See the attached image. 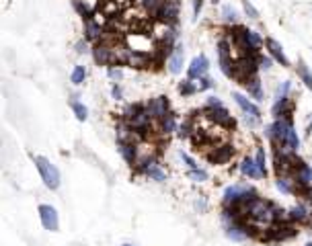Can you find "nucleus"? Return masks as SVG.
<instances>
[{"label": "nucleus", "instance_id": "31", "mask_svg": "<svg viewBox=\"0 0 312 246\" xmlns=\"http://www.w3.org/2000/svg\"><path fill=\"white\" fill-rule=\"evenodd\" d=\"M84 78H86V70H84V66H74V70H72V74H70L72 84H82Z\"/></svg>", "mask_w": 312, "mask_h": 246}, {"label": "nucleus", "instance_id": "13", "mask_svg": "<svg viewBox=\"0 0 312 246\" xmlns=\"http://www.w3.org/2000/svg\"><path fill=\"white\" fill-rule=\"evenodd\" d=\"M183 57H185V47L175 45L171 55H169V72L171 74H179L183 70Z\"/></svg>", "mask_w": 312, "mask_h": 246}, {"label": "nucleus", "instance_id": "9", "mask_svg": "<svg viewBox=\"0 0 312 246\" xmlns=\"http://www.w3.org/2000/svg\"><path fill=\"white\" fill-rule=\"evenodd\" d=\"M92 57H95V61H97V64H101V66L113 64V45H109L105 41L97 43L95 47H92Z\"/></svg>", "mask_w": 312, "mask_h": 246}, {"label": "nucleus", "instance_id": "42", "mask_svg": "<svg viewBox=\"0 0 312 246\" xmlns=\"http://www.w3.org/2000/svg\"><path fill=\"white\" fill-rule=\"evenodd\" d=\"M111 95H113V99H115V101H121L123 92H121V86H119V84H113V88H111Z\"/></svg>", "mask_w": 312, "mask_h": 246}, {"label": "nucleus", "instance_id": "2", "mask_svg": "<svg viewBox=\"0 0 312 246\" xmlns=\"http://www.w3.org/2000/svg\"><path fill=\"white\" fill-rule=\"evenodd\" d=\"M35 166L41 174V180L45 182L47 189H58L60 187V170L45 158V156H35Z\"/></svg>", "mask_w": 312, "mask_h": 246}, {"label": "nucleus", "instance_id": "27", "mask_svg": "<svg viewBox=\"0 0 312 246\" xmlns=\"http://www.w3.org/2000/svg\"><path fill=\"white\" fill-rule=\"evenodd\" d=\"M284 146H288L292 152H298V148H300V138H298V134H296V130L292 128L290 132H288V136H286V142H284Z\"/></svg>", "mask_w": 312, "mask_h": 246}, {"label": "nucleus", "instance_id": "22", "mask_svg": "<svg viewBox=\"0 0 312 246\" xmlns=\"http://www.w3.org/2000/svg\"><path fill=\"white\" fill-rule=\"evenodd\" d=\"M244 88H246V92L251 97H255L257 101H261L263 99V90H261V82H259V78L257 76H253V78H248L246 82H244Z\"/></svg>", "mask_w": 312, "mask_h": 246}, {"label": "nucleus", "instance_id": "43", "mask_svg": "<svg viewBox=\"0 0 312 246\" xmlns=\"http://www.w3.org/2000/svg\"><path fill=\"white\" fill-rule=\"evenodd\" d=\"M201 7H203V0H193V19H197V17H199Z\"/></svg>", "mask_w": 312, "mask_h": 246}, {"label": "nucleus", "instance_id": "47", "mask_svg": "<svg viewBox=\"0 0 312 246\" xmlns=\"http://www.w3.org/2000/svg\"><path fill=\"white\" fill-rule=\"evenodd\" d=\"M121 246H134V244H121Z\"/></svg>", "mask_w": 312, "mask_h": 246}, {"label": "nucleus", "instance_id": "1", "mask_svg": "<svg viewBox=\"0 0 312 246\" xmlns=\"http://www.w3.org/2000/svg\"><path fill=\"white\" fill-rule=\"evenodd\" d=\"M259 57L261 55H257V53H248V55H242L240 59H236L234 66H232V78L242 80V84H244L248 78L257 76V70L261 68Z\"/></svg>", "mask_w": 312, "mask_h": 246}, {"label": "nucleus", "instance_id": "25", "mask_svg": "<svg viewBox=\"0 0 312 246\" xmlns=\"http://www.w3.org/2000/svg\"><path fill=\"white\" fill-rule=\"evenodd\" d=\"M70 109L74 111V115H76V119H78V121H86V119H88V109H86L80 101L72 99V101H70Z\"/></svg>", "mask_w": 312, "mask_h": 246}, {"label": "nucleus", "instance_id": "26", "mask_svg": "<svg viewBox=\"0 0 312 246\" xmlns=\"http://www.w3.org/2000/svg\"><path fill=\"white\" fill-rule=\"evenodd\" d=\"M298 76L306 84V88L312 90V74H310V70H308V66L304 64V61H300V64H298Z\"/></svg>", "mask_w": 312, "mask_h": 246}, {"label": "nucleus", "instance_id": "35", "mask_svg": "<svg viewBox=\"0 0 312 246\" xmlns=\"http://www.w3.org/2000/svg\"><path fill=\"white\" fill-rule=\"evenodd\" d=\"M290 86H292V82L290 80H286L282 86L277 88V97L275 99H288V92H290Z\"/></svg>", "mask_w": 312, "mask_h": 246}, {"label": "nucleus", "instance_id": "33", "mask_svg": "<svg viewBox=\"0 0 312 246\" xmlns=\"http://www.w3.org/2000/svg\"><path fill=\"white\" fill-rule=\"evenodd\" d=\"M193 134H195V132H193V128H191V119L183 121L181 128H179V136H181V138H191Z\"/></svg>", "mask_w": 312, "mask_h": 246}, {"label": "nucleus", "instance_id": "46", "mask_svg": "<svg viewBox=\"0 0 312 246\" xmlns=\"http://www.w3.org/2000/svg\"><path fill=\"white\" fill-rule=\"evenodd\" d=\"M76 51H78V53H84V51H86V43H84V41H80V43L76 45Z\"/></svg>", "mask_w": 312, "mask_h": 246}, {"label": "nucleus", "instance_id": "32", "mask_svg": "<svg viewBox=\"0 0 312 246\" xmlns=\"http://www.w3.org/2000/svg\"><path fill=\"white\" fill-rule=\"evenodd\" d=\"M275 184H277V189L282 191V193H286V195L294 193V189H292V184H290V178H288V176H277Z\"/></svg>", "mask_w": 312, "mask_h": 246}, {"label": "nucleus", "instance_id": "41", "mask_svg": "<svg viewBox=\"0 0 312 246\" xmlns=\"http://www.w3.org/2000/svg\"><path fill=\"white\" fill-rule=\"evenodd\" d=\"M212 86H214V82H212L207 76H203V78L197 80V88H199V90H207V88H212Z\"/></svg>", "mask_w": 312, "mask_h": 246}, {"label": "nucleus", "instance_id": "28", "mask_svg": "<svg viewBox=\"0 0 312 246\" xmlns=\"http://www.w3.org/2000/svg\"><path fill=\"white\" fill-rule=\"evenodd\" d=\"M197 90H199V88H197V84H193L189 78H187V80H183V82L179 84V92H181V95H185V97L195 95Z\"/></svg>", "mask_w": 312, "mask_h": 246}, {"label": "nucleus", "instance_id": "45", "mask_svg": "<svg viewBox=\"0 0 312 246\" xmlns=\"http://www.w3.org/2000/svg\"><path fill=\"white\" fill-rule=\"evenodd\" d=\"M207 107H224V105H222V101L218 97H210L207 99Z\"/></svg>", "mask_w": 312, "mask_h": 246}, {"label": "nucleus", "instance_id": "11", "mask_svg": "<svg viewBox=\"0 0 312 246\" xmlns=\"http://www.w3.org/2000/svg\"><path fill=\"white\" fill-rule=\"evenodd\" d=\"M177 17H179V3L177 0H167V5L163 7V11L159 13L156 19H161L165 25H175Z\"/></svg>", "mask_w": 312, "mask_h": 246}, {"label": "nucleus", "instance_id": "24", "mask_svg": "<svg viewBox=\"0 0 312 246\" xmlns=\"http://www.w3.org/2000/svg\"><path fill=\"white\" fill-rule=\"evenodd\" d=\"M165 5H167V0H144V9H146L152 17H159V13L163 11Z\"/></svg>", "mask_w": 312, "mask_h": 246}, {"label": "nucleus", "instance_id": "34", "mask_svg": "<svg viewBox=\"0 0 312 246\" xmlns=\"http://www.w3.org/2000/svg\"><path fill=\"white\" fill-rule=\"evenodd\" d=\"M187 174H189V178H191V180H195V182H203V180H207V172H205V170H201V168L189 170Z\"/></svg>", "mask_w": 312, "mask_h": 246}, {"label": "nucleus", "instance_id": "39", "mask_svg": "<svg viewBox=\"0 0 312 246\" xmlns=\"http://www.w3.org/2000/svg\"><path fill=\"white\" fill-rule=\"evenodd\" d=\"M222 15H224V19H226V21H232V23L236 21V11H234L232 7H228V5L222 9Z\"/></svg>", "mask_w": 312, "mask_h": 246}, {"label": "nucleus", "instance_id": "23", "mask_svg": "<svg viewBox=\"0 0 312 246\" xmlns=\"http://www.w3.org/2000/svg\"><path fill=\"white\" fill-rule=\"evenodd\" d=\"M296 178H298L300 184H312V166H308V164L302 162L296 168Z\"/></svg>", "mask_w": 312, "mask_h": 246}, {"label": "nucleus", "instance_id": "15", "mask_svg": "<svg viewBox=\"0 0 312 246\" xmlns=\"http://www.w3.org/2000/svg\"><path fill=\"white\" fill-rule=\"evenodd\" d=\"M240 172L244 176H248V178H263L265 176V172L259 168V164H257L255 158H244L240 162Z\"/></svg>", "mask_w": 312, "mask_h": 246}, {"label": "nucleus", "instance_id": "6", "mask_svg": "<svg viewBox=\"0 0 312 246\" xmlns=\"http://www.w3.org/2000/svg\"><path fill=\"white\" fill-rule=\"evenodd\" d=\"M39 220L43 224L45 230L49 232H58L60 228V220H58V211L51 205H39Z\"/></svg>", "mask_w": 312, "mask_h": 246}, {"label": "nucleus", "instance_id": "7", "mask_svg": "<svg viewBox=\"0 0 312 246\" xmlns=\"http://www.w3.org/2000/svg\"><path fill=\"white\" fill-rule=\"evenodd\" d=\"M207 66H210V61H207V57H205L203 53L197 55V57H193L191 64H189V68H187V78H189V80H199V78H203L205 72H207Z\"/></svg>", "mask_w": 312, "mask_h": 246}, {"label": "nucleus", "instance_id": "40", "mask_svg": "<svg viewBox=\"0 0 312 246\" xmlns=\"http://www.w3.org/2000/svg\"><path fill=\"white\" fill-rule=\"evenodd\" d=\"M181 158H183V162L189 166V170H195L197 168V164H195V160L189 156V154H185V152H181Z\"/></svg>", "mask_w": 312, "mask_h": 246}, {"label": "nucleus", "instance_id": "18", "mask_svg": "<svg viewBox=\"0 0 312 246\" xmlns=\"http://www.w3.org/2000/svg\"><path fill=\"white\" fill-rule=\"evenodd\" d=\"M265 43H267V49H269L271 57H273L275 61H279V64H282V66H286V68H288V66H290V59L286 57V53H284V47L279 45L275 39H271V37H269Z\"/></svg>", "mask_w": 312, "mask_h": 246}, {"label": "nucleus", "instance_id": "20", "mask_svg": "<svg viewBox=\"0 0 312 246\" xmlns=\"http://www.w3.org/2000/svg\"><path fill=\"white\" fill-rule=\"evenodd\" d=\"M240 31H242V39H244L246 47L251 49V53H257V49H259L261 43H263L261 35L257 33V31H251V29H240Z\"/></svg>", "mask_w": 312, "mask_h": 246}, {"label": "nucleus", "instance_id": "10", "mask_svg": "<svg viewBox=\"0 0 312 246\" xmlns=\"http://www.w3.org/2000/svg\"><path fill=\"white\" fill-rule=\"evenodd\" d=\"M128 64L132 66V68H150V64H152V55L148 53V51H138V49H130V53H128Z\"/></svg>", "mask_w": 312, "mask_h": 246}, {"label": "nucleus", "instance_id": "37", "mask_svg": "<svg viewBox=\"0 0 312 246\" xmlns=\"http://www.w3.org/2000/svg\"><path fill=\"white\" fill-rule=\"evenodd\" d=\"M107 74H109V78L111 80H121V76H123V70L121 68H115V66H109V70H107Z\"/></svg>", "mask_w": 312, "mask_h": 246}, {"label": "nucleus", "instance_id": "36", "mask_svg": "<svg viewBox=\"0 0 312 246\" xmlns=\"http://www.w3.org/2000/svg\"><path fill=\"white\" fill-rule=\"evenodd\" d=\"M255 160H257L259 168L267 174V168H265V150H263V148H259V150H257V156H255Z\"/></svg>", "mask_w": 312, "mask_h": 246}, {"label": "nucleus", "instance_id": "30", "mask_svg": "<svg viewBox=\"0 0 312 246\" xmlns=\"http://www.w3.org/2000/svg\"><path fill=\"white\" fill-rule=\"evenodd\" d=\"M175 126H177V121H175V115L173 113H169L167 117L161 119V128H163L165 134H173L175 132Z\"/></svg>", "mask_w": 312, "mask_h": 246}, {"label": "nucleus", "instance_id": "48", "mask_svg": "<svg viewBox=\"0 0 312 246\" xmlns=\"http://www.w3.org/2000/svg\"><path fill=\"white\" fill-rule=\"evenodd\" d=\"M306 246H312V242H306Z\"/></svg>", "mask_w": 312, "mask_h": 246}, {"label": "nucleus", "instance_id": "44", "mask_svg": "<svg viewBox=\"0 0 312 246\" xmlns=\"http://www.w3.org/2000/svg\"><path fill=\"white\" fill-rule=\"evenodd\" d=\"M259 66H261V68H265V70H269V68H271V57L261 55V57H259Z\"/></svg>", "mask_w": 312, "mask_h": 246}, {"label": "nucleus", "instance_id": "21", "mask_svg": "<svg viewBox=\"0 0 312 246\" xmlns=\"http://www.w3.org/2000/svg\"><path fill=\"white\" fill-rule=\"evenodd\" d=\"M101 35H103V27L95 19H86V23H84V37L88 41H92V39H99Z\"/></svg>", "mask_w": 312, "mask_h": 246}, {"label": "nucleus", "instance_id": "14", "mask_svg": "<svg viewBox=\"0 0 312 246\" xmlns=\"http://www.w3.org/2000/svg\"><path fill=\"white\" fill-rule=\"evenodd\" d=\"M146 109H148V113H150L152 117L163 119V117L169 115V101H167L165 97H156V99H152V101L148 103Z\"/></svg>", "mask_w": 312, "mask_h": 246}, {"label": "nucleus", "instance_id": "5", "mask_svg": "<svg viewBox=\"0 0 312 246\" xmlns=\"http://www.w3.org/2000/svg\"><path fill=\"white\" fill-rule=\"evenodd\" d=\"M203 115L216 123V126H222V128H234V119L232 115L226 111V107H205Z\"/></svg>", "mask_w": 312, "mask_h": 246}, {"label": "nucleus", "instance_id": "12", "mask_svg": "<svg viewBox=\"0 0 312 246\" xmlns=\"http://www.w3.org/2000/svg\"><path fill=\"white\" fill-rule=\"evenodd\" d=\"M232 154H234L232 146H216L214 152L207 154V158H210V162H214V164H224V162H228V160L232 158Z\"/></svg>", "mask_w": 312, "mask_h": 246}, {"label": "nucleus", "instance_id": "38", "mask_svg": "<svg viewBox=\"0 0 312 246\" xmlns=\"http://www.w3.org/2000/svg\"><path fill=\"white\" fill-rule=\"evenodd\" d=\"M242 5H244V11L248 13V17H251V19H259V13H257V9H255L251 3H248V0H242Z\"/></svg>", "mask_w": 312, "mask_h": 246}, {"label": "nucleus", "instance_id": "8", "mask_svg": "<svg viewBox=\"0 0 312 246\" xmlns=\"http://www.w3.org/2000/svg\"><path fill=\"white\" fill-rule=\"evenodd\" d=\"M150 119H152V115L148 113V109H146V107H142V109H140V111H138V113H136V115H134L128 123L132 126V130H134V132H138L140 136H144V134L150 130Z\"/></svg>", "mask_w": 312, "mask_h": 246}, {"label": "nucleus", "instance_id": "29", "mask_svg": "<svg viewBox=\"0 0 312 246\" xmlns=\"http://www.w3.org/2000/svg\"><path fill=\"white\" fill-rule=\"evenodd\" d=\"M308 218V209L304 205H296L290 209V220H298V222H304Z\"/></svg>", "mask_w": 312, "mask_h": 246}, {"label": "nucleus", "instance_id": "19", "mask_svg": "<svg viewBox=\"0 0 312 246\" xmlns=\"http://www.w3.org/2000/svg\"><path fill=\"white\" fill-rule=\"evenodd\" d=\"M142 170L150 176V178H154V180H167V172L161 168V164L156 162V160H146L144 164H142Z\"/></svg>", "mask_w": 312, "mask_h": 246}, {"label": "nucleus", "instance_id": "3", "mask_svg": "<svg viewBox=\"0 0 312 246\" xmlns=\"http://www.w3.org/2000/svg\"><path fill=\"white\" fill-rule=\"evenodd\" d=\"M255 199V191L248 187V184H232L224 191V205L226 207H232L240 201H251Z\"/></svg>", "mask_w": 312, "mask_h": 246}, {"label": "nucleus", "instance_id": "16", "mask_svg": "<svg viewBox=\"0 0 312 246\" xmlns=\"http://www.w3.org/2000/svg\"><path fill=\"white\" fill-rule=\"evenodd\" d=\"M232 97H234L236 105H238V107H240V109H242V111H244L246 115H251V117H257V119L261 117V109H259V107H257L255 103H251V101H248V99H246L244 95H240V92H234Z\"/></svg>", "mask_w": 312, "mask_h": 246}, {"label": "nucleus", "instance_id": "17", "mask_svg": "<svg viewBox=\"0 0 312 246\" xmlns=\"http://www.w3.org/2000/svg\"><path fill=\"white\" fill-rule=\"evenodd\" d=\"M117 150L128 164H134L138 158V146L134 142H117Z\"/></svg>", "mask_w": 312, "mask_h": 246}, {"label": "nucleus", "instance_id": "4", "mask_svg": "<svg viewBox=\"0 0 312 246\" xmlns=\"http://www.w3.org/2000/svg\"><path fill=\"white\" fill-rule=\"evenodd\" d=\"M294 234H296L294 226L284 224V220H282V222H275V224H271V226L267 228V234H263V240L279 242V240H288V238H292Z\"/></svg>", "mask_w": 312, "mask_h": 246}]
</instances>
